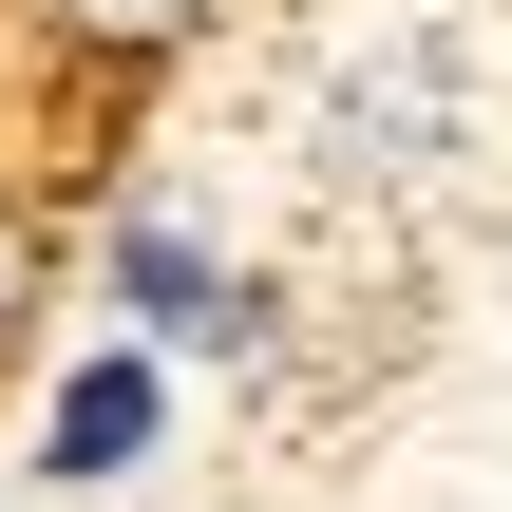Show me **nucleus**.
Segmentation results:
<instances>
[{
  "mask_svg": "<svg viewBox=\"0 0 512 512\" xmlns=\"http://www.w3.org/2000/svg\"><path fill=\"white\" fill-rule=\"evenodd\" d=\"M437 114H456V38H418V57H380V76L342 95V171H418Z\"/></svg>",
  "mask_w": 512,
  "mask_h": 512,
  "instance_id": "1",
  "label": "nucleus"
},
{
  "mask_svg": "<svg viewBox=\"0 0 512 512\" xmlns=\"http://www.w3.org/2000/svg\"><path fill=\"white\" fill-rule=\"evenodd\" d=\"M114 285H133V323H152V342H247V323H266V304H247L209 247H171V228H133V247H114Z\"/></svg>",
  "mask_w": 512,
  "mask_h": 512,
  "instance_id": "2",
  "label": "nucleus"
},
{
  "mask_svg": "<svg viewBox=\"0 0 512 512\" xmlns=\"http://www.w3.org/2000/svg\"><path fill=\"white\" fill-rule=\"evenodd\" d=\"M133 456H152V361H76L57 380V494H95Z\"/></svg>",
  "mask_w": 512,
  "mask_h": 512,
  "instance_id": "3",
  "label": "nucleus"
},
{
  "mask_svg": "<svg viewBox=\"0 0 512 512\" xmlns=\"http://www.w3.org/2000/svg\"><path fill=\"white\" fill-rule=\"evenodd\" d=\"M76 57H171V38H209V0H38Z\"/></svg>",
  "mask_w": 512,
  "mask_h": 512,
  "instance_id": "4",
  "label": "nucleus"
},
{
  "mask_svg": "<svg viewBox=\"0 0 512 512\" xmlns=\"http://www.w3.org/2000/svg\"><path fill=\"white\" fill-rule=\"evenodd\" d=\"M38 304H57V266H38V228L0 209V361H19V323H38Z\"/></svg>",
  "mask_w": 512,
  "mask_h": 512,
  "instance_id": "5",
  "label": "nucleus"
}]
</instances>
